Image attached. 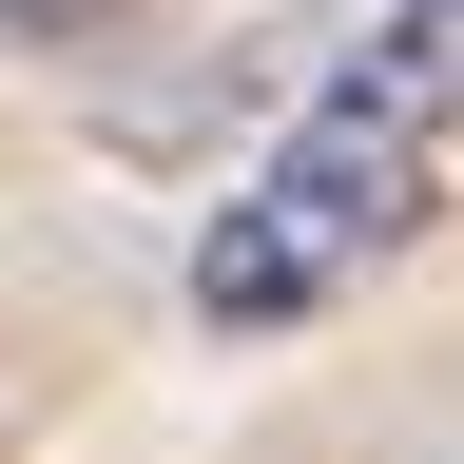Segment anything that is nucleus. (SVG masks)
Returning a JSON list of instances; mask_svg holds the SVG:
<instances>
[{
	"instance_id": "obj_2",
	"label": "nucleus",
	"mask_w": 464,
	"mask_h": 464,
	"mask_svg": "<svg viewBox=\"0 0 464 464\" xmlns=\"http://www.w3.org/2000/svg\"><path fill=\"white\" fill-rule=\"evenodd\" d=\"M116 20H136V0H0V39H20V58H97Z\"/></svg>"
},
{
	"instance_id": "obj_1",
	"label": "nucleus",
	"mask_w": 464,
	"mask_h": 464,
	"mask_svg": "<svg viewBox=\"0 0 464 464\" xmlns=\"http://www.w3.org/2000/svg\"><path fill=\"white\" fill-rule=\"evenodd\" d=\"M445 116H464V0H387L368 58H329V97L271 136V174H232V213L194 232V310L290 329L348 271H387L445 213Z\"/></svg>"
}]
</instances>
